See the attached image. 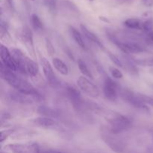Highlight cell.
<instances>
[{
  "label": "cell",
  "instance_id": "cell-3",
  "mask_svg": "<svg viewBox=\"0 0 153 153\" xmlns=\"http://www.w3.org/2000/svg\"><path fill=\"white\" fill-rule=\"evenodd\" d=\"M101 138L106 145L116 153H131L128 146L123 139L117 137V134H114L109 128H101Z\"/></svg>",
  "mask_w": 153,
  "mask_h": 153
},
{
  "label": "cell",
  "instance_id": "cell-18",
  "mask_svg": "<svg viewBox=\"0 0 153 153\" xmlns=\"http://www.w3.org/2000/svg\"><path fill=\"white\" fill-rule=\"evenodd\" d=\"M52 64L54 65V67L61 74L64 75V76H67L69 73L68 67H67V64L62 61V60L59 59L58 58H55L52 59Z\"/></svg>",
  "mask_w": 153,
  "mask_h": 153
},
{
  "label": "cell",
  "instance_id": "cell-29",
  "mask_svg": "<svg viewBox=\"0 0 153 153\" xmlns=\"http://www.w3.org/2000/svg\"><path fill=\"white\" fill-rule=\"evenodd\" d=\"M13 132V129L5 130V131H2L1 133V142H3L8 136H10L12 133Z\"/></svg>",
  "mask_w": 153,
  "mask_h": 153
},
{
  "label": "cell",
  "instance_id": "cell-31",
  "mask_svg": "<svg viewBox=\"0 0 153 153\" xmlns=\"http://www.w3.org/2000/svg\"><path fill=\"white\" fill-rule=\"evenodd\" d=\"M147 39L150 43H153V31H151V32L148 33L147 35Z\"/></svg>",
  "mask_w": 153,
  "mask_h": 153
},
{
  "label": "cell",
  "instance_id": "cell-35",
  "mask_svg": "<svg viewBox=\"0 0 153 153\" xmlns=\"http://www.w3.org/2000/svg\"><path fill=\"white\" fill-rule=\"evenodd\" d=\"M7 2H8V4H10V6L13 5V0H7Z\"/></svg>",
  "mask_w": 153,
  "mask_h": 153
},
{
  "label": "cell",
  "instance_id": "cell-10",
  "mask_svg": "<svg viewBox=\"0 0 153 153\" xmlns=\"http://www.w3.org/2000/svg\"><path fill=\"white\" fill-rule=\"evenodd\" d=\"M9 97L12 101L18 103H22V104H30V103L32 102L33 100L36 101V100H40L42 99L40 94L36 96H31L21 93L18 91L10 92L9 94Z\"/></svg>",
  "mask_w": 153,
  "mask_h": 153
},
{
  "label": "cell",
  "instance_id": "cell-39",
  "mask_svg": "<svg viewBox=\"0 0 153 153\" xmlns=\"http://www.w3.org/2000/svg\"><path fill=\"white\" fill-rule=\"evenodd\" d=\"M33 1H34V0H33Z\"/></svg>",
  "mask_w": 153,
  "mask_h": 153
},
{
  "label": "cell",
  "instance_id": "cell-15",
  "mask_svg": "<svg viewBox=\"0 0 153 153\" xmlns=\"http://www.w3.org/2000/svg\"><path fill=\"white\" fill-rule=\"evenodd\" d=\"M34 123L37 126L42 127L45 128H52L56 126L57 123L56 121L54 119L49 117H41L34 119Z\"/></svg>",
  "mask_w": 153,
  "mask_h": 153
},
{
  "label": "cell",
  "instance_id": "cell-36",
  "mask_svg": "<svg viewBox=\"0 0 153 153\" xmlns=\"http://www.w3.org/2000/svg\"><path fill=\"white\" fill-rule=\"evenodd\" d=\"M51 151V153H63L61 152H58V151H52V150H50Z\"/></svg>",
  "mask_w": 153,
  "mask_h": 153
},
{
  "label": "cell",
  "instance_id": "cell-34",
  "mask_svg": "<svg viewBox=\"0 0 153 153\" xmlns=\"http://www.w3.org/2000/svg\"><path fill=\"white\" fill-rule=\"evenodd\" d=\"M146 153H153V148L152 147L148 148V149H146Z\"/></svg>",
  "mask_w": 153,
  "mask_h": 153
},
{
  "label": "cell",
  "instance_id": "cell-26",
  "mask_svg": "<svg viewBox=\"0 0 153 153\" xmlns=\"http://www.w3.org/2000/svg\"><path fill=\"white\" fill-rule=\"evenodd\" d=\"M142 29L146 32L149 33L153 31V20L152 19H148V20L145 21L143 22V27Z\"/></svg>",
  "mask_w": 153,
  "mask_h": 153
},
{
  "label": "cell",
  "instance_id": "cell-24",
  "mask_svg": "<svg viewBox=\"0 0 153 153\" xmlns=\"http://www.w3.org/2000/svg\"><path fill=\"white\" fill-rule=\"evenodd\" d=\"M134 63L139 64L140 66H146V67H153V58H148V59L134 60Z\"/></svg>",
  "mask_w": 153,
  "mask_h": 153
},
{
  "label": "cell",
  "instance_id": "cell-28",
  "mask_svg": "<svg viewBox=\"0 0 153 153\" xmlns=\"http://www.w3.org/2000/svg\"><path fill=\"white\" fill-rule=\"evenodd\" d=\"M46 50H47L48 53L50 56H52V55H54L55 53V48H54L53 45L52 43H51V41L48 39H46Z\"/></svg>",
  "mask_w": 153,
  "mask_h": 153
},
{
  "label": "cell",
  "instance_id": "cell-11",
  "mask_svg": "<svg viewBox=\"0 0 153 153\" xmlns=\"http://www.w3.org/2000/svg\"><path fill=\"white\" fill-rule=\"evenodd\" d=\"M0 57H1V62L5 67L13 72L17 71L16 63L13 60L11 52H10L7 48L3 44H1V47H0Z\"/></svg>",
  "mask_w": 153,
  "mask_h": 153
},
{
  "label": "cell",
  "instance_id": "cell-19",
  "mask_svg": "<svg viewBox=\"0 0 153 153\" xmlns=\"http://www.w3.org/2000/svg\"><path fill=\"white\" fill-rule=\"evenodd\" d=\"M124 25L131 29H142L143 22L136 18H129L124 22Z\"/></svg>",
  "mask_w": 153,
  "mask_h": 153
},
{
  "label": "cell",
  "instance_id": "cell-33",
  "mask_svg": "<svg viewBox=\"0 0 153 153\" xmlns=\"http://www.w3.org/2000/svg\"><path fill=\"white\" fill-rule=\"evenodd\" d=\"M85 153H106V152H103V151H100V150H90Z\"/></svg>",
  "mask_w": 153,
  "mask_h": 153
},
{
  "label": "cell",
  "instance_id": "cell-12",
  "mask_svg": "<svg viewBox=\"0 0 153 153\" xmlns=\"http://www.w3.org/2000/svg\"><path fill=\"white\" fill-rule=\"evenodd\" d=\"M114 43L125 54L140 53V52H143V49L142 48V46L134 42H122L117 39Z\"/></svg>",
  "mask_w": 153,
  "mask_h": 153
},
{
  "label": "cell",
  "instance_id": "cell-8",
  "mask_svg": "<svg viewBox=\"0 0 153 153\" xmlns=\"http://www.w3.org/2000/svg\"><path fill=\"white\" fill-rule=\"evenodd\" d=\"M7 147L13 153H40L41 151L37 143H13L7 145Z\"/></svg>",
  "mask_w": 153,
  "mask_h": 153
},
{
  "label": "cell",
  "instance_id": "cell-5",
  "mask_svg": "<svg viewBox=\"0 0 153 153\" xmlns=\"http://www.w3.org/2000/svg\"><path fill=\"white\" fill-rule=\"evenodd\" d=\"M120 95L122 97L123 100L130 105L133 106L138 110L143 111H149V108L145 103H143L137 97V94H134L133 91L128 88H122L119 91Z\"/></svg>",
  "mask_w": 153,
  "mask_h": 153
},
{
  "label": "cell",
  "instance_id": "cell-23",
  "mask_svg": "<svg viewBox=\"0 0 153 153\" xmlns=\"http://www.w3.org/2000/svg\"><path fill=\"white\" fill-rule=\"evenodd\" d=\"M137 97H138V98L140 99V100H141L142 102H143V103H145L146 105H149L152 106L153 107V98L151 97H149V96L147 95H145V94H137Z\"/></svg>",
  "mask_w": 153,
  "mask_h": 153
},
{
  "label": "cell",
  "instance_id": "cell-20",
  "mask_svg": "<svg viewBox=\"0 0 153 153\" xmlns=\"http://www.w3.org/2000/svg\"><path fill=\"white\" fill-rule=\"evenodd\" d=\"M70 32H71L72 36H73V39L76 41V43L80 46L82 49H85V41H84L83 38H82V34H80L79 31H78L76 28H75L74 27H70Z\"/></svg>",
  "mask_w": 153,
  "mask_h": 153
},
{
  "label": "cell",
  "instance_id": "cell-7",
  "mask_svg": "<svg viewBox=\"0 0 153 153\" xmlns=\"http://www.w3.org/2000/svg\"><path fill=\"white\" fill-rule=\"evenodd\" d=\"M40 64H41L43 73H44V76L49 85L54 88L59 86V82L55 76L53 69H52V67L49 61L46 58H42L40 60Z\"/></svg>",
  "mask_w": 153,
  "mask_h": 153
},
{
  "label": "cell",
  "instance_id": "cell-13",
  "mask_svg": "<svg viewBox=\"0 0 153 153\" xmlns=\"http://www.w3.org/2000/svg\"><path fill=\"white\" fill-rule=\"evenodd\" d=\"M22 40L25 44L27 50L28 51L30 55L35 58V50L34 47V42H33V35L32 32L28 28H25L22 30Z\"/></svg>",
  "mask_w": 153,
  "mask_h": 153
},
{
  "label": "cell",
  "instance_id": "cell-25",
  "mask_svg": "<svg viewBox=\"0 0 153 153\" xmlns=\"http://www.w3.org/2000/svg\"><path fill=\"white\" fill-rule=\"evenodd\" d=\"M109 70H110L111 76H113L114 79H122L123 76V74L122 72H121L119 69L116 68V67H110Z\"/></svg>",
  "mask_w": 153,
  "mask_h": 153
},
{
  "label": "cell",
  "instance_id": "cell-38",
  "mask_svg": "<svg viewBox=\"0 0 153 153\" xmlns=\"http://www.w3.org/2000/svg\"><path fill=\"white\" fill-rule=\"evenodd\" d=\"M90 1H94V0H90Z\"/></svg>",
  "mask_w": 153,
  "mask_h": 153
},
{
  "label": "cell",
  "instance_id": "cell-22",
  "mask_svg": "<svg viewBox=\"0 0 153 153\" xmlns=\"http://www.w3.org/2000/svg\"><path fill=\"white\" fill-rule=\"evenodd\" d=\"M31 23H32L33 28L36 31H41V30H43V22H42L41 19H40V17L37 14H32V16H31Z\"/></svg>",
  "mask_w": 153,
  "mask_h": 153
},
{
  "label": "cell",
  "instance_id": "cell-32",
  "mask_svg": "<svg viewBox=\"0 0 153 153\" xmlns=\"http://www.w3.org/2000/svg\"><path fill=\"white\" fill-rule=\"evenodd\" d=\"M10 117V115L7 114H1V123H3L4 120H7V118Z\"/></svg>",
  "mask_w": 153,
  "mask_h": 153
},
{
  "label": "cell",
  "instance_id": "cell-4",
  "mask_svg": "<svg viewBox=\"0 0 153 153\" xmlns=\"http://www.w3.org/2000/svg\"><path fill=\"white\" fill-rule=\"evenodd\" d=\"M66 94L70 102L73 106V108L77 113L84 115L86 111L89 110L87 105V102L82 99L81 93L79 90L73 86H67L66 88Z\"/></svg>",
  "mask_w": 153,
  "mask_h": 153
},
{
  "label": "cell",
  "instance_id": "cell-21",
  "mask_svg": "<svg viewBox=\"0 0 153 153\" xmlns=\"http://www.w3.org/2000/svg\"><path fill=\"white\" fill-rule=\"evenodd\" d=\"M78 67H79V70L81 71V73L85 76V77L90 78V79H93V75L91 73V72L90 71V70L88 69V66H87L86 63L82 59L78 60Z\"/></svg>",
  "mask_w": 153,
  "mask_h": 153
},
{
  "label": "cell",
  "instance_id": "cell-37",
  "mask_svg": "<svg viewBox=\"0 0 153 153\" xmlns=\"http://www.w3.org/2000/svg\"><path fill=\"white\" fill-rule=\"evenodd\" d=\"M119 1H123V0H119Z\"/></svg>",
  "mask_w": 153,
  "mask_h": 153
},
{
  "label": "cell",
  "instance_id": "cell-9",
  "mask_svg": "<svg viewBox=\"0 0 153 153\" xmlns=\"http://www.w3.org/2000/svg\"><path fill=\"white\" fill-rule=\"evenodd\" d=\"M103 93L106 99L111 101H115L118 96V87L117 82L111 78L106 77L104 82Z\"/></svg>",
  "mask_w": 153,
  "mask_h": 153
},
{
  "label": "cell",
  "instance_id": "cell-27",
  "mask_svg": "<svg viewBox=\"0 0 153 153\" xmlns=\"http://www.w3.org/2000/svg\"><path fill=\"white\" fill-rule=\"evenodd\" d=\"M108 56H109V58H110L111 61L112 62L115 64V65L117 66V67H123V63L122 62V61H121V60L119 59V58H117L116 55H114V54H112L111 52H108Z\"/></svg>",
  "mask_w": 153,
  "mask_h": 153
},
{
  "label": "cell",
  "instance_id": "cell-2",
  "mask_svg": "<svg viewBox=\"0 0 153 153\" xmlns=\"http://www.w3.org/2000/svg\"><path fill=\"white\" fill-rule=\"evenodd\" d=\"M0 73L1 79H4L10 86L15 88L16 91L31 96L40 94L30 82L25 79L18 77L14 72L5 67L1 62H0Z\"/></svg>",
  "mask_w": 153,
  "mask_h": 153
},
{
  "label": "cell",
  "instance_id": "cell-1",
  "mask_svg": "<svg viewBox=\"0 0 153 153\" xmlns=\"http://www.w3.org/2000/svg\"><path fill=\"white\" fill-rule=\"evenodd\" d=\"M95 113L101 115L105 118L108 123L109 124V129L114 134H118L120 132L128 129L131 126V122L128 117L120 113L114 111L108 110L99 106Z\"/></svg>",
  "mask_w": 153,
  "mask_h": 153
},
{
  "label": "cell",
  "instance_id": "cell-30",
  "mask_svg": "<svg viewBox=\"0 0 153 153\" xmlns=\"http://www.w3.org/2000/svg\"><path fill=\"white\" fill-rule=\"evenodd\" d=\"M141 1L146 7H152L153 6V0H141Z\"/></svg>",
  "mask_w": 153,
  "mask_h": 153
},
{
  "label": "cell",
  "instance_id": "cell-6",
  "mask_svg": "<svg viewBox=\"0 0 153 153\" xmlns=\"http://www.w3.org/2000/svg\"><path fill=\"white\" fill-rule=\"evenodd\" d=\"M77 85L81 91H83L85 94L88 95L89 97L93 98H97L100 95V91H99L97 87L94 83L91 82L87 77L80 76L77 79Z\"/></svg>",
  "mask_w": 153,
  "mask_h": 153
},
{
  "label": "cell",
  "instance_id": "cell-14",
  "mask_svg": "<svg viewBox=\"0 0 153 153\" xmlns=\"http://www.w3.org/2000/svg\"><path fill=\"white\" fill-rule=\"evenodd\" d=\"M37 113L42 117H45L52 118V119H57L60 117V113L58 110L48 106L41 105L39 106L37 108Z\"/></svg>",
  "mask_w": 153,
  "mask_h": 153
},
{
  "label": "cell",
  "instance_id": "cell-17",
  "mask_svg": "<svg viewBox=\"0 0 153 153\" xmlns=\"http://www.w3.org/2000/svg\"><path fill=\"white\" fill-rule=\"evenodd\" d=\"M25 71H26V74L30 76L34 77L37 75L39 71L38 65L37 63L34 61H33L31 58H28L27 56L26 59H25Z\"/></svg>",
  "mask_w": 153,
  "mask_h": 153
},
{
  "label": "cell",
  "instance_id": "cell-16",
  "mask_svg": "<svg viewBox=\"0 0 153 153\" xmlns=\"http://www.w3.org/2000/svg\"><path fill=\"white\" fill-rule=\"evenodd\" d=\"M81 29H82V33H83V34L85 36V37H86L87 39H88V40H91V42H93L94 43L97 44V46H99L100 48H102V49H104V46H103L101 40H100V38H99L98 37H97V34H95L94 32L90 31L85 25H81Z\"/></svg>",
  "mask_w": 153,
  "mask_h": 153
}]
</instances>
